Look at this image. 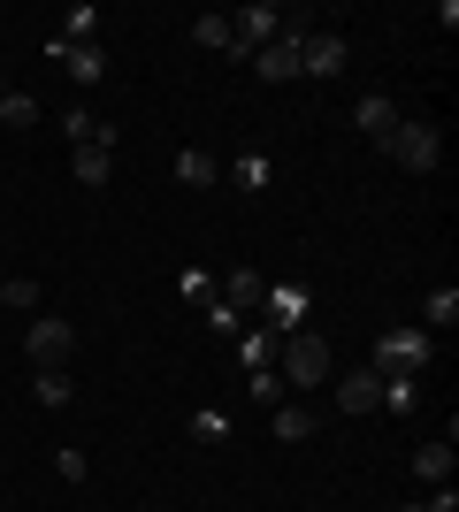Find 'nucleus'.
I'll use <instances>...</instances> for the list:
<instances>
[{"instance_id": "obj_8", "label": "nucleus", "mask_w": 459, "mask_h": 512, "mask_svg": "<svg viewBox=\"0 0 459 512\" xmlns=\"http://www.w3.org/2000/svg\"><path fill=\"white\" fill-rule=\"evenodd\" d=\"M261 321L276 329V337L306 329V283H268V299H261Z\"/></svg>"}, {"instance_id": "obj_6", "label": "nucleus", "mask_w": 459, "mask_h": 512, "mask_svg": "<svg viewBox=\"0 0 459 512\" xmlns=\"http://www.w3.org/2000/svg\"><path fill=\"white\" fill-rule=\"evenodd\" d=\"M276 31H284V8H268V0L238 8V16H230V39H238V62H253V54H261V46L276 39Z\"/></svg>"}, {"instance_id": "obj_5", "label": "nucleus", "mask_w": 459, "mask_h": 512, "mask_svg": "<svg viewBox=\"0 0 459 512\" xmlns=\"http://www.w3.org/2000/svg\"><path fill=\"white\" fill-rule=\"evenodd\" d=\"M345 62H352V39H345V31H306V46H299V77L329 85V77H345Z\"/></svg>"}, {"instance_id": "obj_14", "label": "nucleus", "mask_w": 459, "mask_h": 512, "mask_svg": "<svg viewBox=\"0 0 459 512\" xmlns=\"http://www.w3.org/2000/svg\"><path fill=\"white\" fill-rule=\"evenodd\" d=\"M352 123L368 130V138H391V130H398V123H406V115H398V107H391V100H383V92H368V100L352 107Z\"/></svg>"}, {"instance_id": "obj_2", "label": "nucleus", "mask_w": 459, "mask_h": 512, "mask_svg": "<svg viewBox=\"0 0 459 512\" xmlns=\"http://www.w3.org/2000/svg\"><path fill=\"white\" fill-rule=\"evenodd\" d=\"M429 360H437V337H429V329H383V337H375V375H414L421 383Z\"/></svg>"}, {"instance_id": "obj_23", "label": "nucleus", "mask_w": 459, "mask_h": 512, "mask_svg": "<svg viewBox=\"0 0 459 512\" xmlns=\"http://www.w3.org/2000/svg\"><path fill=\"white\" fill-rule=\"evenodd\" d=\"M0 306H8V314H39V283H31V276H8V283H0Z\"/></svg>"}, {"instance_id": "obj_21", "label": "nucleus", "mask_w": 459, "mask_h": 512, "mask_svg": "<svg viewBox=\"0 0 459 512\" xmlns=\"http://www.w3.org/2000/svg\"><path fill=\"white\" fill-rule=\"evenodd\" d=\"M383 406H391L398 421H406V413L421 406V383H414V375H383Z\"/></svg>"}, {"instance_id": "obj_1", "label": "nucleus", "mask_w": 459, "mask_h": 512, "mask_svg": "<svg viewBox=\"0 0 459 512\" xmlns=\"http://www.w3.org/2000/svg\"><path fill=\"white\" fill-rule=\"evenodd\" d=\"M276 375H284V390H322L329 375H337V352H329L322 329H291L284 352H276Z\"/></svg>"}, {"instance_id": "obj_4", "label": "nucleus", "mask_w": 459, "mask_h": 512, "mask_svg": "<svg viewBox=\"0 0 459 512\" xmlns=\"http://www.w3.org/2000/svg\"><path fill=\"white\" fill-rule=\"evenodd\" d=\"M383 153H391L398 169H414V176H429L444 161V138H437V123H398L391 138H383Z\"/></svg>"}, {"instance_id": "obj_11", "label": "nucleus", "mask_w": 459, "mask_h": 512, "mask_svg": "<svg viewBox=\"0 0 459 512\" xmlns=\"http://www.w3.org/2000/svg\"><path fill=\"white\" fill-rule=\"evenodd\" d=\"M54 62H62L77 85H100V77H108V54H100V39H92V46H62V39H54Z\"/></svg>"}, {"instance_id": "obj_12", "label": "nucleus", "mask_w": 459, "mask_h": 512, "mask_svg": "<svg viewBox=\"0 0 459 512\" xmlns=\"http://www.w3.org/2000/svg\"><path fill=\"white\" fill-rule=\"evenodd\" d=\"M222 176H230L238 192H268V184H276V161H268L261 146H245V153H238V161H230V169H222Z\"/></svg>"}, {"instance_id": "obj_25", "label": "nucleus", "mask_w": 459, "mask_h": 512, "mask_svg": "<svg viewBox=\"0 0 459 512\" xmlns=\"http://www.w3.org/2000/svg\"><path fill=\"white\" fill-rule=\"evenodd\" d=\"M284 398H291V390H284V375H276V367H253V406H268V413H276Z\"/></svg>"}, {"instance_id": "obj_17", "label": "nucleus", "mask_w": 459, "mask_h": 512, "mask_svg": "<svg viewBox=\"0 0 459 512\" xmlns=\"http://www.w3.org/2000/svg\"><path fill=\"white\" fill-rule=\"evenodd\" d=\"M452 459H459L452 444H421V451H414V474L429 482V490H444V482H452Z\"/></svg>"}, {"instance_id": "obj_10", "label": "nucleus", "mask_w": 459, "mask_h": 512, "mask_svg": "<svg viewBox=\"0 0 459 512\" xmlns=\"http://www.w3.org/2000/svg\"><path fill=\"white\" fill-rule=\"evenodd\" d=\"M337 406H345V413H375V406H383V375H375V367L337 375Z\"/></svg>"}, {"instance_id": "obj_28", "label": "nucleus", "mask_w": 459, "mask_h": 512, "mask_svg": "<svg viewBox=\"0 0 459 512\" xmlns=\"http://www.w3.org/2000/svg\"><path fill=\"white\" fill-rule=\"evenodd\" d=\"M54 474H62V482H85L92 459H85V451H54Z\"/></svg>"}, {"instance_id": "obj_27", "label": "nucleus", "mask_w": 459, "mask_h": 512, "mask_svg": "<svg viewBox=\"0 0 459 512\" xmlns=\"http://www.w3.org/2000/svg\"><path fill=\"white\" fill-rule=\"evenodd\" d=\"M192 436L199 444H222V436H230V413H192Z\"/></svg>"}, {"instance_id": "obj_22", "label": "nucleus", "mask_w": 459, "mask_h": 512, "mask_svg": "<svg viewBox=\"0 0 459 512\" xmlns=\"http://www.w3.org/2000/svg\"><path fill=\"white\" fill-rule=\"evenodd\" d=\"M100 39V8H69L62 16V46H92Z\"/></svg>"}, {"instance_id": "obj_29", "label": "nucleus", "mask_w": 459, "mask_h": 512, "mask_svg": "<svg viewBox=\"0 0 459 512\" xmlns=\"http://www.w3.org/2000/svg\"><path fill=\"white\" fill-rule=\"evenodd\" d=\"M207 329H222V337H245V314H230V306H207Z\"/></svg>"}, {"instance_id": "obj_16", "label": "nucleus", "mask_w": 459, "mask_h": 512, "mask_svg": "<svg viewBox=\"0 0 459 512\" xmlns=\"http://www.w3.org/2000/svg\"><path fill=\"white\" fill-rule=\"evenodd\" d=\"M268 428H276V444H306V436H314V413H306L299 398H284V406L268 413Z\"/></svg>"}, {"instance_id": "obj_15", "label": "nucleus", "mask_w": 459, "mask_h": 512, "mask_svg": "<svg viewBox=\"0 0 459 512\" xmlns=\"http://www.w3.org/2000/svg\"><path fill=\"white\" fill-rule=\"evenodd\" d=\"M276 352H284V337H276L268 321H261V329H245V337H238V360H245V375H253V367H276Z\"/></svg>"}, {"instance_id": "obj_3", "label": "nucleus", "mask_w": 459, "mask_h": 512, "mask_svg": "<svg viewBox=\"0 0 459 512\" xmlns=\"http://www.w3.org/2000/svg\"><path fill=\"white\" fill-rule=\"evenodd\" d=\"M23 352H31V375H39V367H69V360H77V329H69L62 314H31Z\"/></svg>"}, {"instance_id": "obj_20", "label": "nucleus", "mask_w": 459, "mask_h": 512, "mask_svg": "<svg viewBox=\"0 0 459 512\" xmlns=\"http://www.w3.org/2000/svg\"><path fill=\"white\" fill-rule=\"evenodd\" d=\"M421 321H429V337H437V329H452V321H459V291H452V283L421 299Z\"/></svg>"}, {"instance_id": "obj_24", "label": "nucleus", "mask_w": 459, "mask_h": 512, "mask_svg": "<svg viewBox=\"0 0 459 512\" xmlns=\"http://www.w3.org/2000/svg\"><path fill=\"white\" fill-rule=\"evenodd\" d=\"M0 123H8V130H31V123H39V100H31V92H0Z\"/></svg>"}, {"instance_id": "obj_19", "label": "nucleus", "mask_w": 459, "mask_h": 512, "mask_svg": "<svg viewBox=\"0 0 459 512\" xmlns=\"http://www.w3.org/2000/svg\"><path fill=\"white\" fill-rule=\"evenodd\" d=\"M192 39L207 46V54H230V62H238V39H230V16H199V23H192Z\"/></svg>"}, {"instance_id": "obj_26", "label": "nucleus", "mask_w": 459, "mask_h": 512, "mask_svg": "<svg viewBox=\"0 0 459 512\" xmlns=\"http://www.w3.org/2000/svg\"><path fill=\"white\" fill-rule=\"evenodd\" d=\"M176 299H192V306H215V276H207V268H184V276H176Z\"/></svg>"}, {"instance_id": "obj_18", "label": "nucleus", "mask_w": 459, "mask_h": 512, "mask_svg": "<svg viewBox=\"0 0 459 512\" xmlns=\"http://www.w3.org/2000/svg\"><path fill=\"white\" fill-rule=\"evenodd\" d=\"M215 176H222V161H215V153H199V146H184V153H176V184H199V192H207Z\"/></svg>"}, {"instance_id": "obj_9", "label": "nucleus", "mask_w": 459, "mask_h": 512, "mask_svg": "<svg viewBox=\"0 0 459 512\" xmlns=\"http://www.w3.org/2000/svg\"><path fill=\"white\" fill-rule=\"evenodd\" d=\"M215 299L230 306V314H261V299H268V276H261V268H230V276L215 283Z\"/></svg>"}, {"instance_id": "obj_7", "label": "nucleus", "mask_w": 459, "mask_h": 512, "mask_svg": "<svg viewBox=\"0 0 459 512\" xmlns=\"http://www.w3.org/2000/svg\"><path fill=\"white\" fill-rule=\"evenodd\" d=\"M69 169H77V184H85V192H100V184L115 176V123H100V138H92V146H69Z\"/></svg>"}, {"instance_id": "obj_30", "label": "nucleus", "mask_w": 459, "mask_h": 512, "mask_svg": "<svg viewBox=\"0 0 459 512\" xmlns=\"http://www.w3.org/2000/svg\"><path fill=\"white\" fill-rule=\"evenodd\" d=\"M398 512H429V505H398Z\"/></svg>"}, {"instance_id": "obj_13", "label": "nucleus", "mask_w": 459, "mask_h": 512, "mask_svg": "<svg viewBox=\"0 0 459 512\" xmlns=\"http://www.w3.org/2000/svg\"><path fill=\"white\" fill-rule=\"evenodd\" d=\"M31 398H39L46 413H62L69 398H77V375H69V367H39V375H31Z\"/></svg>"}]
</instances>
